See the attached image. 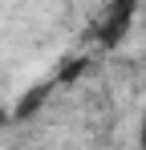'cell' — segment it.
Segmentation results:
<instances>
[{"label": "cell", "mask_w": 146, "mask_h": 150, "mask_svg": "<svg viewBox=\"0 0 146 150\" xmlns=\"http://www.w3.org/2000/svg\"><path fill=\"white\" fill-rule=\"evenodd\" d=\"M12 122V114H8V110H4V105H0V130H4V126Z\"/></svg>", "instance_id": "obj_4"}, {"label": "cell", "mask_w": 146, "mask_h": 150, "mask_svg": "<svg viewBox=\"0 0 146 150\" xmlns=\"http://www.w3.org/2000/svg\"><path fill=\"white\" fill-rule=\"evenodd\" d=\"M142 0H106V12H101V25H97V41L106 49H118L126 41V33L134 25V12H138Z\"/></svg>", "instance_id": "obj_1"}, {"label": "cell", "mask_w": 146, "mask_h": 150, "mask_svg": "<svg viewBox=\"0 0 146 150\" xmlns=\"http://www.w3.org/2000/svg\"><path fill=\"white\" fill-rule=\"evenodd\" d=\"M85 73V57H77V61H65V65H61V73H57V81H53V85H65V81H77V77Z\"/></svg>", "instance_id": "obj_3"}, {"label": "cell", "mask_w": 146, "mask_h": 150, "mask_svg": "<svg viewBox=\"0 0 146 150\" xmlns=\"http://www.w3.org/2000/svg\"><path fill=\"white\" fill-rule=\"evenodd\" d=\"M138 146L146 150V118H142V130H138Z\"/></svg>", "instance_id": "obj_5"}, {"label": "cell", "mask_w": 146, "mask_h": 150, "mask_svg": "<svg viewBox=\"0 0 146 150\" xmlns=\"http://www.w3.org/2000/svg\"><path fill=\"white\" fill-rule=\"evenodd\" d=\"M49 93H53V81H49V85H41V89H28V93L21 98V105L12 110V118H16V122L33 118V114H37V110H41V105L49 101Z\"/></svg>", "instance_id": "obj_2"}]
</instances>
